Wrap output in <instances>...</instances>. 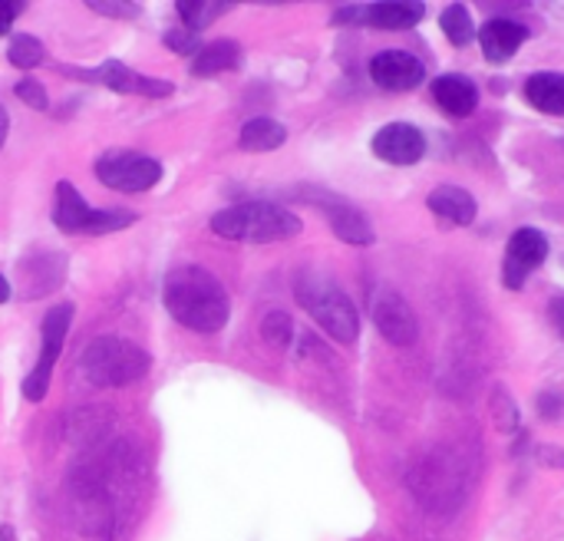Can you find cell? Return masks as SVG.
I'll return each instance as SVG.
<instances>
[{
    "label": "cell",
    "instance_id": "27",
    "mask_svg": "<svg viewBox=\"0 0 564 541\" xmlns=\"http://www.w3.org/2000/svg\"><path fill=\"white\" fill-rule=\"evenodd\" d=\"M86 7L102 17H116V20H135L142 13V7L132 0H86Z\"/></svg>",
    "mask_w": 564,
    "mask_h": 541
},
{
    "label": "cell",
    "instance_id": "33",
    "mask_svg": "<svg viewBox=\"0 0 564 541\" xmlns=\"http://www.w3.org/2000/svg\"><path fill=\"white\" fill-rule=\"evenodd\" d=\"M0 541H17V532H13V526H0Z\"/></svg>",
    "mask_w": 564,
    "mask_h": 541
},
{
    "label": "cell",
    "instance_id": "8",
    "mask_svg": "<svg viewBox=\"0 0 564 541\" xmlns=\"http://www.w3.org/2000/svg\"><path fill=\"white\" fill-rule=\"evenodd\" d=\"M63 76H73L79 83H96L106 86L112 93H126V96H149V99H162L175 93L172 79H159V76H145L132 66H126L122 59H102L93 69H79V66H56Z\"/></svg>",
    "mask_w": 564,
    "mask_h": 541
},
{
    "label": "cell",
    "instance_id": "26",
    "mask_svg": "<svg viewBox=\"0 0 564 541\" xmlns=\"http://www.w3.org/2000/svg\"><path fill=\"white\" fill-rule=\"evenodd\" d=\"M165 46L172 53H178V56H192L195 59L198 50H202V36L185 30V26H175V30H165Z\"/></svg>",
    "mask_w": 564,
    "mask_h": 541
},
{
    "label": "cell",
    "instance_id": "7",
    "mask_svg": "<svg viewBox=\"0 0 564 541\" xmlns=\"http://www.w3.org/2000/svg\"><path fill=\"white\" fill-rule=\"evenodd\" d=\"M96 178L112 188V192H126V195H139L149 192L162 182V162L142 152H129V149H109L96 159Z\"/></svg>",
    "mask_w": 564,
    "mask_h": 541
},
{
    "label": "cell",
    "instance_id": "23",
    "mask_svg": "<svg viewBox=\"0 0 564 541\" xmlns=\"http://www.w3.org/2000/svg\"><path fill=\"white\" fill-rule=\"evenodd\" d=\"M7 59L17 66V69H33L46 59V50L43 43L33 36V33H17L7 46Z\"/></svg>",
    "mask_w": 564,
    "mask_h": 541
},
{
    "label": "cell",
    "instance_id": "29",
    "mask_svg": "<svg viewBox=\"0 0 564 541\" xmlns=\"http://www.w3.org/2000/svg\"><path fill=\"white\" fill-rule=\"evenodd\" d=\"M549 314H552V324H555V331L564 337V294L558 297H552V304H549Z\"/></svg>",
    "mask_w": 564,
    "mask_h": 541
},
{
    "label": "cell",
    "instance_id": "2",
    "mask_svg": "<svg viewBox=\"0 0 564 541\" xmlns=\"http://www.w3.org/2000/svg\"><path fill=\"white\" fill-rule=\"evenodd\" d=\"M294 297L311 314V321L324 334H330L337 344H357V337H360L357 304L347 297V291L334 278H327L321 271H301L294 278Z\"/></svg>",
    "mask_w": 564,
    "mask_h": 541
},
{
    "label": "cell",
    "instance_id": "4",
    "mask_svg": "<svg viewBox=\"0 0 564 541\" xmlns=\"http://www.w3.org/2000/svg\"><path fill=\"white\" fill-rule=\"evenodd\" d=\"M149 367H152V357L139 344L106 334V337H96L86 344V350L79 354L76 374L89 387L119 390V387L139 383L149 374Z\"/></svg>",
    "mask_w": 564,
    "mask_h": 541
},
{
    "label": "cell",
    "instance_id": "6",
    "mask_svg": "<svg viewBox=\"0 0 564 541\" xmlns=\"http://www.w3.org/2000/svg\"><path fill=\"white\" fill-rule=\"evenodd\" d=\"M69 324H73V304L69 301H59L46 311L43 317V344H40V357L33 364V370L26 374L23 380V400L26 403H43L46 400V390H50V380H53V367L63 354V344H66V334H69Z\"/></svg>",
    "mask_w": 564,
    "mask_h": 541
},
{
    "label": "cell",
    "instance_id": "14",
    "mask_svg": "<svg viewBox=\"0 0 564 541\" xmlns=\"http://www.w3.org/2000/svg\"><path fill=\"white\" fill-rule=\"evenodd\" d=\"M373 155L387 165H416L426 155V136L413 122H387L373 136Z\"/></svg>",
    "mask_w": 564,
    "mask_h": 541
},
{
    "label": "cell",
    "instance_id": "30",
    "mask_svg": "<svg viewBox=\"0 0 564 541\" xmlns=\"http://www.w3.org/2000/svg\"><path fill=\"white\" fill-rule=\"evenodd\" d=\"M7 132H10V116H7V106L0 102V149L7 142Z\"/></svg>",
    "mask_w": 564,
    "mask_h": 541
},
{
    "label": "cell",
    "instance_id": "1",
    "mask_svg": "<svg viewBox=\"0 0 564 541\" xmlns=\"http://www.w3.org/2000/svg\"><path fill=\"white\" fill-rule=\"evenodd\" d=\"M162 301L172 321L195 334H218L231 317V297L225 284L202 264H182L165 274Z\"/></svg>",
    "mask_w": 564,
    "mask_h": 541
},
{
    "label": "cell",
    "instance_id": "3",
    "mask_svg": "<svg viewBox=\"0 0 564 541\" xmlns=\"http://www.w3.org/2000/svg\"><path fill=\"white\" fill-rule=\"evenodd\" d=\"M304 221L278 202H241L212 215V231L228 241L271 245L301 235Z\"/></svg>",
    "mask_w": 564,
    "mask_h": 541
},
{
    "label": "cell",
    "instance_id": "19",
    "mask_svg": "<svg viewBox=\"0 0 564 541\" xmlns=\"http://www.w3.org/2000/svg\"><path fill=\"white\" fill-rule=\"evenodd\" d=\"M288 142V129L271 116H254L238 132V149L245 152H274Z\"/></svg>",
    "mask_w": 564,
    "mask_h": 541
},
{
    "label": "cell",
    "instance_id": "28",
    "mask_svg": "<svg viewBox=\"0 0 564 541\" xmlns=\"http://www.w3.org/2000/svg\"><path fill=\"white\" fill-rule=\"evenodd\" d=\"M23 10H26V3H23V0H0V36H7V33H10L13 20H17Z\"/></svg>",
    "mask_w": 564,
    "mask_h": 541
},
{
    "label": "cell",
    "instance_id": "21",
    "mask_svg": "<svg viewBox=\"0 0 564 541\" xmlns=\"http://www.w3.org/2000/svg\"><path fill=\"white\" fill-rule=\"evenodd\" d=\"M231 3H221V0H178L175 3V13L182 17L185 30L192 33H202L205 26H212Z\"/></svg>",
    "mask_w": 564,
    "mask_h": 541
},
{
    "label": "cell",
    "instance_id": "5",
    "mask_svg": "<svg viewBox=\"0 0 564 541\" xmlns=\"http://www.w3.org/2000/svg\"><path fill=\"white\" fill-rule=\"evenodd\" d=\"M139 215L126 208H93L73 182H56L53 192V225L66 235H112L135 225Z\"/></svg>",
    "mask_w": 564,
    "mask_h": 541
},
{
    "label": "cell",
    "instance_id": "22",
    "mask_svg": "<svg viewBox=\"0 0 564 541\" xmlns=\"http://www.w3.org/2000/svg\"><path fill=\"white\" fill-rule=\"evenodd\" d=\"M440 26H443V33H446V40L453 43V46H469L473 40H476V23H473V13L463 7V3H449L446 10H443V17H440Z\"/></svg>",
    "mask_w": 564,
    "mask_h": 541
},
{
    "label": "cell",
    "instance_id": "11",
    "mask_svg": "<svg viewBox=\"0 0 564 541\" xmlns=\"http://www.w3.org/2000/svg\"><path fill=\"white\" fill-rule=\"evenodd\" d=\"M545 258H549V238L539 228L512 231L509 248H506V261H502V284L509 291H519Z\"/></svg>",
    "mask_w": 564,
    "mask_h": 541
},
{
    "label": "cell",
    "instance_id": "15",
    "mask_svg": "<svg viewBox=\"0 0 564 541\" xmlns=\"http://www.w3.org/2000/svg\"><path fill=\"white\" fill-rule=\"evenodd\" d=\"M476 40H479L482 56H486L489 63H509V59L522 50V43L529 40V26L509 20V17H496V20H489V23L476 33Z\"/></svg>",
    "mask_w": 564,
    "mask_h": 541
},
{
    "label": "cell",
    "instance_id": "16",
    "mask_svg": "<svg viewBox=\"0 0 564 541\" xmlns=\"http://www.w3.org/2000/svg\"><path fill=\"white\" fill-rule=\"evenodd\" d=\"M433 99L436 106L453 116V119H466L479 109V86L469 76L459 73H446L433 79Z\"/></svg>",
    "mask_w": 564,
    "mask_h": 541
},
{
    "label": "cell",
    "instance_id": "31",
    "mask_svg": "<svg viewBox=\"0 0 564 541\" xmlns=\"http://www.w3.org/2000/svg\"><path fill=\"white\" fill-rule=\"evenodd\" d=\"M10 297H13V288H10V281L0 274V304H7Z\"/></svg>",
    "mask_w": 564,
    "mask_h": 541
},
{
    "label": "cell",
    "instance_id": "13",
    "mask_svg": "<svg viewBox=\"0 0 564 541\" xmlns=\"http://www.w3.org/2000/svg\"><path fill=\"white\" fill-rule=\"evenodd\" d=\"M370 79L380 89L406 93V89H416L426 79V66L410 50H383V53H377L370 59Z\"/></svg>",
    "mask_w": 564,
    "mask_h": 541
},
{
    "label": "cell",
    "instance_id": "10",
    "mask_svg": "<svg viewBox=\"0 0 564 541\" xmlns=\"http://www.w3.org/2000/svg\"><path fill=\"white\" fill-rule=\"evenodd\" d=\"M370 314H373V324L377 331L393 344V347H413L416 337H420V324H416V314L413 307L390 288H380L373 291L370 297Z\"/></svg>",
    "mask_w": 564,
    "mask_h": 541
},
{
    "label": "cell",
    "instance_id": "24",
    "mask_svg": "<svg viewBox=\"0 0 564 541\" xmlns=\"http://www.w3.org/2000/svg\"><path fill=\"white\" fill-rule=\"evenodd\" d=\"M261 337H264L271 347L288 350L291 340H294V321H291V314H284V311L264 314V321H261Z\"/></svg>",
    "mask_w": 564,
    "mask_h": 541
},
{
    "label": "cell",
    "instance_id": "25",
    "mask_svg": "<svg viewBox=\"0 0 564 541\" xmlns=\"http://www.w3.org/2000/svg\"><path fill=\"white\" fill-rule=\"evenodd\" d=\"M13 93H17V99H20V102H26V106H30V109H36V112H46V109H50L46 86H43L40 79H33V76H23V79L13 86Z\"/></svg>",
    "mask_w": 564,
    "mask_h": 541
},
{
    "label": "cell",
    "instance_id": "12",
    "mask_svg": "<svg viewBox=\"0 0 564 541\" xmlns=\"http://www.w3.org/2000/svg\"><path fill=\"white\" fill-rule=\"evenodd\" d=\"M426 17V3L420 0H383V3H367V7H344L337 10V23L340 20H357L377 30H410Z\"/></svg>",
    "mask_w": 564,
    "mask_h": 541
},
{
    "label": "cell",
    "instance_id": "20",
    "mask_svg": "<svg viewBox=\"0 0 564 541\" xmlns=\"http://www.w3.org/2000/svg\"><path fill=\"white\" fill-rule=\"evenodd\" d=\"M525 99L539 112L564 116V76L562 73H532L525 79Z\"/></svg>",
    "mask_w": 564,
    "mask_h": 541
},
{
    "label": "cell",
    "instance_id": "18",
    "mask_svg": "<svg viewBox=\"0 0 564 541\" xmlns=\"http://www.w3.org/2000/svg\"><path fill=\"white\" fill-rule=\"evenodd\" d=\"M241 63H245V50L238 40H212L192 59V73L195 76H218V73L241 69Z\"/></svg>",
    "mask_w": 564,
    "mask_h": 541
},
{
    "label": "cell",
    "instance_id": "9",
    "mask_svg": "<svg viewBox=\"0 0 564 541\" xmlns=\"http://www.w3.org/2000/svg\"><path fill=\"white\" fill-rule=\"evenodd\" d=\"M304 198L327 215V225L340 241H347L354 248H370L377 241V231H373L370 218L357 205H350L347 198H340L334 192H321V188H317V195H304Z\"/></svg>",
    "mask_w": 564,
    "mask_h": 541
},
{
    "label": "cell",
    "instance_id": "17",
    "mask_svg": "<svg viewBox=\"0 0 564 541\" xmlns=\"http://www.w3.org/2000/svg\"><path fill=\"white\" fill-rule=\"evenodd\" d=\"M426 208L436 218H443L446 225H456V228L473 225L476 221V212H479L476 198L466 188H459V185H440V188H433L430 198H426Z\"/></svg>",
    "mask_w": 564,
    "mask_h": 541
},
{
    "label": "cell",
    "instance_id": "32",
    "mask_svg": "<svg viewBox=\"0 0 564 541\" xmlns=\"http://www.w3.org/2000/svg\"><path fill=\"white\" fill-rule=\"evenodd\" d=\"M542 403H545V413H549V416H558V413H562V407H555V403H558L555 397H545ZM542 403H539V407H542Z\"/></svg>",
    "mask_w": 564,
    "mask_h": 541
}]
</instances>
